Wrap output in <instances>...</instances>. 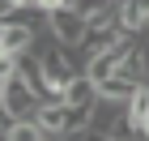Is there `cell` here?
I'll list each match as a JSON object with an SVG mask.
<instances>
[{
    "mask_svg": "<svg viewBox=\"0 0 149 141\" xmlns=\"http://www.w3.org/2000/svg\"><path fill=\"white\" fill-rule=\"evenodd\" d=\"M141 86H145V81L128 77V73H111V77H102V81H98V94H102V98H115V103H128Z\"/></svg>",
    "mask_w": 149,
    "mask_h": 141,
    "instance_id": "4",
    "label": "cell"
},
{
    "mask_svg": "<svg viewBox=\"0 0 149 141\" xmlns=\"http://www.w3.org/2000/svg\"><path fill=\"white\" fill-rule=\"evenodd\" d=\"M64 4H72V0H34V9H43V13H56V9H64Z\"/></svg>",
    "mask_w": 149,
    "mask_h": 141,
    "instance_id": "8",
    "label": "cell"
},
{
    "mask_svg": "<svg viewBox=\"0 0 149 141\" xmlns=\"http://www.w3.org/2000/svg\"><path fill=\"white\" fill-rule=\"evenodd\" d=\"M0 103H4V120H38L47 98L22 73H13V77H0Z\"/></svg>",
    "mask_w": 149,
    "mask_h": 141,
    "instance_id": "1",
    "label": "cell"
},
{
    "mask_svg": "<svg viewBox=\"0 0 149 141\" xmlns=\"http://www.w3.org/2000/svg\"><path fill=\"white\" fill-rule=\"evenodd\" d=\"M51 17V39L56 43H64V47H77L81 39L90 34V17L81 9H72V4H64V9H56V13H47Z\"/></svg>",
    "mask_w": 149,
    "mask_h": 141,
    "instance_id": "2",
    "label": "cell"
},
{
    "mask_svg": "<svg viewBox=\"0 0 149 141\" xmlns=\"http://www.w3.org/2000/svg\"><path fill=\"white\" fill-rule=\"evenodd\" d=\"M38 124H43L51 137H56V133H68V103H60V98L43 103V111H38Z\"/></svg>",
    "mask_w": 149,
    "mask_h": 141,
    "instance_id": "6",
    "label": "cell"
},
{
    "mask_svg": "<svg viewBox=\"0 0 149 141\" xmlns=\"http://www.w3.org/2000/svg\"><path fill=\"white\" fill-rule=\"evenodd\" d=\"M47 141H81V137H68V133H56V137H47Z\"/></svg>",
    "mask_w": 149,
    "mask_h": 141,
    "instance_id": "9",
    "label": "cell"
},
{
    "mask_svg": "<svg viewBox=\"0 0 149 141\" xmlns=\"http://www.w3.org/2000/svg\"><path fill=\"white\" fill-rule=\"evenodd\" d=\"M128 120H132V128H145L149 124V81L128 98Z\"/></svg>",
    "mask_w": 149,
    "mask_h": 141,
    "instance_id": "7",
    "label": "cell"
},
{
    "mask_svg": "<svg viewBox=\"0 0 149 141\" xmlns=\"http://www.w3.org/2000/svg\"><path fill=\"white\" fill-rule=\"evenodd\" d=\"M51 133L38 120H4V141H47Z\"/></svg>",
    "mask_w": 149,
    "mask_h": 141,
    "instance_id": "5",
    "label": "cell"
},
{
    "mask_svg": "<svg viewBox=\"0 0 149 141\" xmlns=\"http://www.w3.org/2000/svg\"><path fill=\"white\" fill-rule=\"evenodd\" d=\"M145 133H149V124H145Z\"/></svg>",
    "mask_w": 149,
    "mask_h": 141,
    "instance_id": "10",
    "label": "cell"
},
{
    "mask_svg": "<svg viewBox=\"0 0 149 141\" xmlns=\"http://www.w3.org/2000/svg\"><path fill=\"white\" fill-rule=\"evenodd\" d=\"M98 98H102V94H98V81H94L90 73H77L68 81V90L60 94V103H68V107H94Z\"/></svg>",
    "mask_w": 149,
    "mask_h": 141,
    "instance_id": "3",
    "label": "cell"
}]
</instances>
